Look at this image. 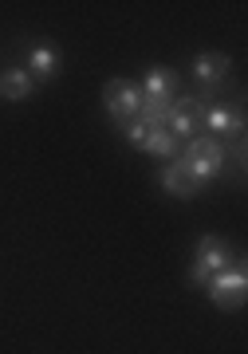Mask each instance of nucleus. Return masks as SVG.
<instances>
[{"label": "nucleus", "mask_w": 248, "mask_h": 354, "mask_svg": "<svg viewBox=\"0 0 248 354\" xmlns=\"http://www.w3.org/2000/svg\"><path fill=\"white\" fill-rule=\"evenodd\" d=\"M28 75H32V83H48L55 71H60V51L48 48V44H36V48L28 51Z\"/></svg>", "instance_id": "8"}, {"label": "nucleus", "mask_w": 248, "mask_h": 354, "mask_svg": "<svg viewBox=\"0 0 248 354\" xmlns=\"http://www.w3.org/2000/svg\"><path fill=\"white\" fill-rule=\"evenodd\" d=\"M193 79L201 83V91H217L221 95L224 79H229V55L224 51H205L193 59Z\"/></svg>", "instance_id": "6"}, {"label": "nucleus", "mask_w": 248, "mask_h": 354, "mask_svg": "<svg viewBox=\"0 0 248 354\" xmlns=\"http://www.w3.org/2000/svg\"><path fill=\"white\" fill-rule=\"evenodd\" d=\"M103 102H107V114H111L114 127H126V122L138 118L142 91H138V83H130V79H111V83L103 87Z\"/></svg>", "instance_id": "4"}, {"label": "nucleus", "mask_w": 248, "mask_h": 354, "mask_svg": "<svg viewBox=\"0 0 248 354\" xmlns=\"http://www.w3.org/2000/svg\"><path fill=\"white\" fill-rule=\"evenodd\" d=\"M209 299L221 311H233V307L245 304V291H248V276H245V260L240 256H233V264L221 268V272H213L209 276Z\"/></svg>", "instance_id": "3"}, {"label": "nucleus", "mask_w": 248, "mask_h": 354, "mask_svg": "<svg viewBox=\"0 0 248 354\" xmlns=\"http://www.w3.org/2000/svg\"><path fill=\"white\" fill-rule=\"evenodd\" d=\"M32 95V75L24 67H4L0 71V99H28Z\"/></svg>", "instance_id": "11"}, {"label": "nucleus", "mask_w": 248, "mask_h": 354, "mask_svg": "<svg viewBox=\"0 0 248 354\" xmlns=\"http://www.w3.org/2000/svg\"><path fill=\"white\" fill-rule=\"evenodd\" d=\"M177 87H181V79H177V71H170V67H150L146 79H142V99H154V102H170L177 99Z\"/></svg>", "instance_id": "7"}, {"label": "nucleus", "mask_w": 248, "mask_h": 354, "mask_svg": "<svg viewBox=\"0 0 248 354\" xmlns=\"http://www.w3.org/2000/svg\"><path fill=\"white\" fill-rule=\"evenodd\" d=\"M205 102L189 91V95H177L174 102H170V111H166V118H161V127L170 130L177 142H189L197 138V134H205Z\"/></svg>", "instance_id": "2"}, {"label": "nucleus", "mask_w": 248, "mask_h": 354, "mask_svg": "<svg viewBox=\"0 0 248 354\" xmlns=\"http://www.w3.org/2000/svg\"><path fill=\"white\" fill-rule=\"evenodd\" d=\"M158 181H161V189H170L174 197H197V193H205V185H201L197 177H189L177 162L166 165V169L158 174Z\"/></svg>", "instance_id": "9"}, {"label": "nucleus", "mask_w": 248, "mask_h": 354, "mask_svg": "<svg viewBox=\"0 0 248 354\" xmlns=\"http://www.w3.org/2000/svg\"><path fill=\"white\" fill-rule=\"evenodd\" d=\"M142 150L154 153V158H166V162H174L177 153H181V142H177L166 127H146V142H142Z\"/></svg>", "instance_id": "10"}, {"label": "nucleus", "mask_w": 248, "mask_h": 354, "mask_svg": "<svg viewBox=\"0 0 248 354\" xmlns=\"http://www.w3.org/2000/svg\"><path fill=\"white\" fill-rule=\"evenodd\" d=\"M174 162L181 165L189 177H197L201 185H209L213 177H221V174H224L229 158H224V142L209 138V134H197V138L181 142V153H177Z\"/></svg>", "instance_id": "1"}, {"label": "nucleus", "mask_w": 248, "mask_h": 354, "mask_svg": "<svg viewBox=\"0 0 248 354\" xmlns=\"http://www.w3.org/2000/svg\"><path fill=\"white\" fill-rule=\"evenodd\" d=\"M233 264V248L221 241V236H201L197 241V252H193V268H189V279L205 288L209 283L213 272H221V268Z\"/></svg>", "instance_id": "5"}, {"label": "nucleus", "mask_w": 248, "mask_h": 354, "mask_svg": "<svg viewBox=\"0 0 248 354\" xmlns=\"http://www.w3.org/2000/svg\"><path fill=\"white\" fill-rule=\"evenodd\" d=\"M126 134V142H130V146H138V150H142V142H146V127H142V122H126V127H118Z\"/></svg>", "instance_id": "12"}]
</instances>
